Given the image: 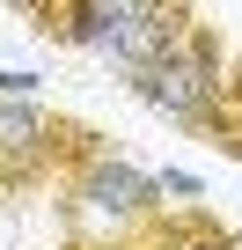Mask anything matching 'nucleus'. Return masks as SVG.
Returning <instances> with one entry per match:
<instances>
[{
    "label": "nucleus",
    "instance_id": "f257e3e1",
    "mask_svg": "<svg viewBox=\"0 0 242 250\" xmlns=\"http://www.w3.org/2000/svg\"><path fill=\"white\" fill-rule=\"evenodd\" d=\"M220 81H227V52H220V37L198 22L176 52H162V59L132 81V96H140L147 110H162L169 125L198 133V125H205V110H213V96H220Z\"/></svg>",
    "mask_w": 242,
    "mask_h": 250
},
{
    "label": "nucleus",
    "instance_id": "f03ea898",
    "mask_svg": "<svg viewBox=\"0 0 242 250\" xmlns=\"http://www.w3.org/2000/svg\"><path fill=\"white\" fill-rule=\"evenodd\" d=\"M44 184H59L52 118L37 103H8L0 96V191H44Z\"/></svg>",
    "mask_w": 242,
    "mask_h": 250
},
{
    "label": "nucleus",
    "instance_id": "7ed1b4c3",
    "mask_svg": "<svg viewBox=\"0 0 242 250\" xmlns=\"http://www.w3.org/2000/svg\"><path fill=\"white\" fill-rule=\"evenodd\" d=\"M140 250H242V235H235V228H220V221H213V213H198V206H169V213H154V221H147Z\"/></svg>",
    "mask_w": 242,
    "mask_h": 250
},
{
    "label": "nucleus",
    "instance_id": "20e7f679",
    "mask_svg": "<svg viewBox=\"0 0 242 250\" xmlns=\"http://www.w3.org/2000/svg\"><path fill=\"white\" fill-rule=\"evenodd\" d=\"M198 140H213L220 155L242 162V59H227V81H220V96H213V110L198 125Z\"/></svg>",
    "mask_w": 242,
    "mask_h": 250
},
{
    "label": "nucleus",
    "instance_id": "39448f33",
    "mask_svg": "<svg viewBox=\"0 0 242 250\" xmlns=\"http://www.w3.org/2000/svg\"><path fill=\"white\" fill-rule=\"evenodd\" d=\"M132 8H140V22L154 30L162 52H176V44L198 30V0H132Z\"/></svg>",
    "mask_w": 242,
    "mask_h": 250
},
{
    "label": "nucleus",
    "instance_id": "423d86ee",
    "mask_svg": "<svg viewBox=\"0 0 242 250\" xmlns=\"http://www.w3.org/2000/svg\"><path fill=\"white\" fill-rule=\"evenodd\" d=\"M154 191H162L169 206H191V199L205 191V177H198V169H162V177H154Z\"/></svg>",
    "mask_w": 242,
    "mask_h": 250
},
{
    "label": "nucleus",
    "instance_id": "0eeeda50",
    "mask_svg": "<svg viewBox=\"0 0 242 250\" xmlns=\"http://www.w3.org/2000/svg\"><path fill=\"white\" fill-rule=\"evenodd\" d=\"M37 88H44V74H30V66H0V96H8V103H37Z\"/></svg>",
    "mask_w": 242,
    "mask_h": 250
},
{
    "label": "nucleus",
    "instance_id": "6e6552de",
    "mask_svg": "<svg viewBox=\"0 0 242 250\" xmlns=\"http://www.w3.org/2000/svg\"><path fill=\"white\" fill-rule=\"evenodd\" d=\"M8 8H22V15H30V8H37V0H8Z\"/></svg>",
    "mask_w": 242,
    "mask_h": 250
}]
</instances>
